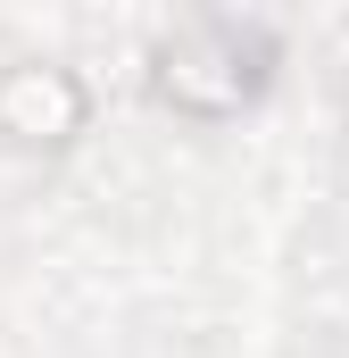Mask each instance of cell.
<instances>
[{"label":"cell","instance_id":"6da1fadb","mask_svg":"<svg viewBox=\"0 0 349 358\" xmlns=\"http://www.w3.org/2000/svg\"><path fill=\"white\" fill-rule=\"evenodd\" d=\"M75 117H84V92L67 84V76H50V67H17L0 84V125L17 142H59Z\"/></svg>","mask_w":349,"mask_h":358}]
</instances>
